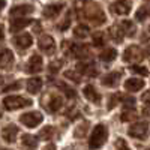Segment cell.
Returning <instances> with one entry per match:
<instances>
[{"label":"cell","mask_w":150,"mask_h":150,"mask_svg":"<svg viewBox=\"0 0 150 150\" xmlns=\"http://www.w3.org/2000/svg\"><path fill=\"white\" fill-rule=\"evenodd\" d=\"M120 77H122L120 72H110L102 78V84L107 87H116L120 81Z\"/></svg>","instance_id":"obj_16"},{"label":"cell","mask_w":150,"mask_h":150,"mask_svg":"<svg viewBox=\"0 0 150 150\" xmlns=\"http://www.w3.org/2000/svg\"><path fill=\"white\" fill-rule=\"evenodd\" d=\"M23 144L26 147H30V149H35L38 146V138L33 135H23Z\"/></svg>","instance_id":"obj_27"},{"label":"cell","mask_w":150,"mask_h":150,"mask_svg":"<svg viewBox=\"0 0 150 150\" xmlns=\"http://www.w3.org/2000/svg\"><path fill=\"white\" fill-rule=\"evenodd\" d=\"M84 128H87V123H83L81 126H78L77 128V131H75V137H83L84 135V132H86V129Z\"/></svg>","instance_id":"obj_38"},{"label":"cell","mask_w":150,"mask_h":150,"mask_svg":"<svg viewBox=\"0 0 150 150\" xmlns=\"http://www.w3.org/2000/svg\"><path fill=\"white\" fill-rule=\"evenodd\" d=\"M77 72L90 75V77H95V75L98 74V71L95 69V65L92 63V62H80V63L77 65Z\"/></svg>","instance_id":"obj_12"},{"label":"cell","mask_w":150,"mask_h":150,"mask_svg":"<svg viewBox=\"0 0 150 150\" xmlns=\"http://www.w3.org/2000/svg\"><path fill=\"white\" fill-rule=\"evenodd\" d=\"M41 87H42V80L41 78H30L26 84V89L29 93H38L41 90Z\"/></svg>","instance_id":"obj_21"},{"label":"cell","mask_w":150,"mask_h":150,"mask_svg":"<svg viewBox=\"0 0 150 150\" xmlns=\"http://www.w3.org/2000/svg\"><path fill=\"white\" fill-rule=\"evenodd\" d=\"M17 135H18V128L15 125H8V126L2 131V137L6 143H14L17 140Z\"/></svg>","instance_id":"obj_10"},{"label":"cell","mask_w":150,"mask_h":150,"mask_svg":"<svg viewBox=\"0 0 150 150\" xmlns=\"http://www.w3.org/2000/svg\"><path fill=\"white\" fill-rule=\"evenodd\" d=\"M144 87V81L140 78H128L125 81V89L128 92H138Z\"/></svg>","instance_id":"obj_15"},{"label":"cell","mask_w":150,"mask_h":150,"mask_svg":"<svg viewBox=\"0 0 150 150\" xmlns=\"http://www.w3.org/2000/svg\"><path fill=\"white\" fill-rule=\"evenodd\" d=\"M111 8L114 11V14L117 15H128L131 12V2L129 0H117Z\"/></svg>","instance_id":"obj_9"},{"label":"cell","mask_w":150,"mask_h":150,"mask_svg":"<svg viewBox=\"0 0 150 150\" xmlns=\"http://www.w3.org/2000/svg\"><path fill=\"white\" fill-rule=\"evenodd\" d=\"M62 68V60H57V62H53V63H50V71L51 72H57L59 69Z\"/></svg>","instance_id":"obj_37"},{"label":"cell","mask_w":150,"mask_h":150,"mask_svg":"<svg viewBox=\"0 0 150 150\" xmlns=\"http://www.w3.org/2000/svg\"><path fill=\"white\" fill-rule=\"evenodd\" d=\"M119 101H120V96H117V95H111V98L108 99V110L114 108V107L117 105Z\"/></svg>","instance_id":"obj_35"},{"label":"cell","mask_w":150,"mask_h":150,"mask_svg":"<svg viewBox=\"0 0 150 150\" xmlns=\"http://www.w3.org/2000/svg\"><path fill=\"white\" fill-rule=\"evenodd\" d=\"M65 77H66V78H71L74 83H80V81H81V75H80V72H77V71H66V72H65Z\"/></svg>","instance_id":"obj_33"},{"label":"cell","mask_w":150,"mask_h":150,"mask_svg":"<svg viewBox=\"0 0 150 150\" xmlns=\"http://www.w3.org/2000/svg\"><path fill=\"white\" fill-rule=\"evenodd\" d=\"M0 39H3V29L0 27Z\"/></svg>","instance_id":"obj_44"},{"label":"cell","mask_w":150,"mask_h":150,"mask_svg":"<svg viewBox=\"0 0 150 150\" xmlns=\"http://www.w3.org/2000/svg\"><path fill=\"white\" fill-rule=\"evenodd\" d=\"M93 44H95L96 47H102V45L105 44V35H104L102 32H96V33L93 35Z\"/></svg>","instance_id":"obj_31"},{"label":"cell","mask_w":150,"mask_h":150,"mask_svg":"<svg viewBox=\"0 0 150 150\" xmlns=\"http://www.w3.org/2000/svg\"><path fill=\"white\" fill-rule=\"evenodd\" d=\"M33 20H29V18H15V20H12L11 23V32L12 33H18L20 30H23L24 27H27L30 26Z\"/></svg>","instance_id":"obj_11"},{"label":"cell","mask_w":150,"mask_h":150,"mask_svg":"<svg viewBox=\"0 0 150 150\" xmlns=\"http://www.w3.org/2000/svg\"><path fill=\"white\" fill-rule=\"evenodd\" d=\"M119 26H120V29H122V32H123L125 36H129V38H131V36H134L135 32H137V29H135V26H134V23L129 21V20L122 21Z\"/></svg>","instance_id":"obj_20"},{"label":"cell","mask_w":150,"mask_h":150,"mask_svg":"<svg viewBox=\"0 0 150 150\" xmlns=\"http://www.w3.org/2000/svg\"><path fill=\"white\" fill-rule=\"evenodd\" d=\"M144 54L143 51L140 50V47H137V45H131L126 48V51L123 53V59L125 62H129V63H140V62L143 60Z\"/></svg>","instance_id":"obj_5"},{"label":"cell","mask_w":150,"mask_h":150,"mask_svg":"<svg viewBox=\"0 0 150 150\" xmlns=\"http://www.w3.org/2000/svg\"><path fill=\"white\" fill-rule=\"evenodd\" d=\"M135 117H137V112H135L134 107H125V110L122 111V114H120V120L122 122H131Z\"/></svg>","instance_id":"obj_22"},{"label":"cell","mask_w":150,"mask_h":150,"mask_svg":"<svg viewBox=\"0 0 150 150\" xmlns=\"http://www.w3.org/2000/svg\"><path fill=\"white\" fill-rule=\"evenodd\" d=\"M74 35L80 38V39H83V38H86L87 35H89V27L84 26V24H81V26H77L74 29Z\"/></svg>","instance_id":"obj_28"},{"label":"cell","mask_w":150,"mask_h":150,"mask_svg":"<svg viewBox=\"0 0 150 150\" xmlns=\"http://www.w3.org/2000/svg\"><path fill=\"white\" fill-rule=\"evenodd\" d=\"M17 89H20V83H15V84H12V86H9V87H6V92H9V90H17Z\"/></svg>","instance_id":"obj_41"},{"label":"cell","mask_w":150,"mask_h":150,"mask_svg":"<svg viewBox=\"0 0 150 150\" xmlns=\"http://www.w3.org/2000/svg\"><path fill=\"white\" fill-rule=\"evenodd\" d=\"M0 150H9V149H0Z\"/></svg>","instance_id":"obj_47"},{"label":"cell","mask_w":150,"mask_h":150,"mask_svg":"<svg viewBox=\"0 0 150 150\" xmlns=\"http://www.w3.org/2000/svg\"><path fill=\"white\" fill-rule=\"evenodd\" d=\"M149 150H150V149H149Z\"/></svg>","instance_id":"obj_51"},{"label":"cell","mask_w":150,"mask_h":150,"mask_svg":"<svg viewBox=\"0 0 150 150\" xmlns=\"http://www.w3.org/2000/svg\"><path fill=\"white\" fill-rule=\"evenodd\" d=\"M2 81H3V80H2V77H0V84H2Z\"/></svg>","instance_id":"obj_46"},{"label":"cell","mask_w":150,"mask_h":150,"mask_svg":"<svg viewBox=\"0 0 150 150\" xmlns=\"http://www.w3.org/2000/svg\"><path fill=\"white\" fill-rule=\"evenodd\" d=\"M149 3H150V0H149Z\"/></svg>","instance_id":"obj_50"},{"label":"cell","mask_w":150,"mask_h":150,"mask_svg":"<svg viewBox=\"0 0 150 150\" xmlns=\"http://www.w3.org/2000/svg\"><path fill=\"white\" fill-rule=\"evenodd\" d=\"M0 114H2V111H0Z\"/></svg>","instance_id":"obj_49"},{"label":"cell","mask_w":150,"mask_h":150,"mask_svg":"<svg viewBox=\"0 0 150 150\" xmlns=\"http://www.w3.org/2000/svg\"><path fill=\"white\" fill-rule=\"evenodd\" d=\"M110 35H111V38H112L116 42H122L123 38H125V35H123L120 26H112V27L110 29Z\"/></svg>","instance_id":"obj_25"},{"label":"cell","mask_w":150,"mask_h":150,"mask_svg":"<svg viewBox=\"0 0 150 150\" xmlns=\"http://www.w3.org/2000/svg\"><path fill=\"white\" fill-rule=\"evenodd\" d=\"M38 44H39V48L45 54H54L56 53V42L50 35H44Z\"/></svg>","instance_id":"obj_6"},{"label":"cell","mask_w":150,"mask_h":150,"mask_svg":"<svg viewBox=\"0 0 150 150\" xmlns=\"http://www.w3.org/2000/svg\"><path fill=\"white\" fill-rule=\"evenodd\" d=\"M90 20H92L95 24H104V23H105V15H104L102 9L95 8V9H93V14L90 15Z\"/></svg>","instance_id":"obj_23"},{"label":"cell","mask_w":150,"mask_h":150,"mask_svg":"<svg viewBox=\"0 0 150 150\" xmlns=\"http://www.w3.org/2000/svg\"><path fill=\"white\" fill-rule=\"evenodd\" d=\"M108 138V129L104 126V125H98L95 126L92 135H90V140H89V146L90 149H99L105 144Z\"/></svg>","instance_id":"obj_1"},{"label":"cell","mask_w":150,"mask_h":150,"mask_svg":"<svg viewBox=\"0 0 150 150\" xmlns=\"http://www.w3.org/2000/svg\"><path fill=\"white\" fill-rule=\"evenodd\" d=\"M59 87H60V89L65 92V95H66L68 98H71V99L75 98V95H77V93H75V90L71 89V87H69L68 84H65V83H59Z\"/></svg>","instance_id":"obj_32"},{"label":"cell","mask_w":150,"mask_h":150,"mask_svg":"<svg viewBox=\"0 0 150 150\" xmlns=\"http://www.w3.org/2000/svg\"><path fill=\"white\" fill-rule=\"evenodd\" d=\"M69 26H71V20H69V18H66V20H65L63 23H60L57 27H59L60 30H66V29H68Z\"/></svg>","instance_id":"obj_39"},{"label":"cell","mask_w":150,"mask_h":150,"mask_svg":"<svg viewBox=\"0 0 150 150\" xmlns=\"http://www.w3.org/2000/svg\"><path fill=\"white\" fill-rule=\"evenodd\" d=\"M15 44L18 45V48L26 50V48H29V47L33 44V38H32V35H29V33H23V35L17 36Z\"/></svg>","instance_id":"obj_19"},{"label":"cell","mask_w":150,"mask_h":150,"mask_svg":"<svg viewBox=\"0 0 150 150\" xmlns=\"http://www.w3.org/2000/svg\"><path fill=\"white\" fill-rule=\"evenodd\" d=\"M99 57H101L102 62H112V60L117 57V51H116L114 48H107L105 51L101 53V56H99Z\"/></svg>","instance_id":"obj_24"},{"label":"cell","mask_w":150,"mask_h":150,"mask_svg":"<svg viewBox=\"0 0 150 150\" xmlns=\"http://www.w3.org/2000/svg\"><path fill=\"white\" fill-rule=\"evenodd\" d=\"M32 12H33L32 5H18L11 9V15L12 17H26V15H30Z\"/></svg>","instance_id":"obj_13"},{"label":"cell","mask_w":150,"mask_h":150,"mask_svg":"<svg viewBox=\"0 0 150 150\" xmlns=\"http://www.w3.org/2000/svg\"><path fill=\"white\" fill-rule=\"evenodd\" d=\"M32 104L30 99H26L23 96H8L3 99V105L6 110H18V108H23V107H29Z\"/></svg>","instance_id":"obj_2"},{"label":"cell","mask_w":150,"mask_h":150,"mask_svg":"<svg viewBox=\"0 0 150 150\" xmlns=\"http://www.w3.org/2000/svg\"><path fill=\"white\" fill-rule=\"evenodd\" d=\"M42 68H44L42 57L38 56V54H33V56L30 57V60L27 62V65H26V71L30 72V74H38V72H41Z\"/></svg>","instance_id":"obj_8"},{"label":"cell","mask_w":150,"mask_h":150,"mask_svg":"<svg viewBox=\"0 0 150 150\" xmlns=\"http://www.w3.org/2000/svg\"><path fill=\"white\" fill-rule=\"evenodd\" d=\"M116 147H117V150H131V149L128 147L126 141H125V140H122V138H119V140H117V143H116Z\"/></svg>","instance_id":"obj_36"},{"label":"cell","mask_w":150,"mask_h":150,"mask_svg":"<svg viewBox=\"0 0 150 150\" xmlns=\"http://www.w3.org/2000/svg\"><path fill=\"white\" fill-rule=\"evenodd\" d=\"M53 134H54V128L47 126V128L41 129V132H39V138H41V140H50V138L53 137Z\"/></svg>","instance_id":"obj_30"},{"label":"cell","mask_w":150,"mask_h":150,"mask_svg":"<svg viewBox=\"0 0 150 150\" xmlns=\"http://www.w3.org/2000/svg\"><path fill=\"white\" fill-rule=\"evenodd\" d=\"M62 9H63V5H62V3L50 5V6H47V8L44 9V17H45V18H56L60 12H62Z\"/></svg>","instance_id":"obj_17"},{"label":"cell","mask_w":150,"mask_h":150,"mask_svg":"<svg viewBox=\"0 0 150 150\" xmlns=\"http://www.w3.org/2000/svg\"><path fill=\"white\" fill-rule=\"evenodd\" d=\"M128 134L132 137V138H137V140H144L146 137L149 135V125L144 123V122H137L134 123L132 126L129 128Z\"/></svg>","instance_id":"obj_4"},{"label":"cell","mask_w":150,"mask_h":150,"mask_svg":"<svg viewBox=\"0 0 150 150\" xmlns=\"http://www.w3.org/2000/svg\"><path fill=\"white\" fill-rule=\"evenodd\" d=\"M131 71H132L134 74L141 75V77H147V75H149V71H147L144 66H138V65H134V66L131 68Z\"/></svg>","instance_id":"obj_34"},{"label":"cell","mask_w":150,"mask_h":150,"mask_svg":"<svg viewBox=\"0 0 150 150\" xmlns=\"http://www.w3.org/2000/svg\"><path fill=\"white\" fill-rule=\"evenodd\" d=\"M147 53H149V54H150V48H149V51H147Z\"/></svg>","instance_id":"obj_48"},{"label":"cell","mask_w":150,"mask_h":150,"mask_svg":"<svg viewBox=\"0 0 150 150\" xmlns=\"http://www.w3.org/2000/svg\"><path fill=\"white\" fill-rule=\"evenodd\" d=\"M72 54L75 57L81 59V57H86L87 54H89V50L86 48V45H74L72 47Z\"/></svg>","instance_id":"obj_26"},{"label":"cell","mask_w":150,"mask_h":150,"mask_svg":"<svg viewBox=\"0 0 150 150\" xmlns=\"http://www.w3.org/2000/svg\"><path fill=\"white\" fill-rule=\"evenodd\" d=\"M5 6V2H3V0H0V9H2Z\"/></svg>","instance_id":"obj_45"},{"label":"cell","mask_w":150,"mask_h":150,"mask_svg":"<svg viewBox=\"0 0 150 150\" xmlns=\"http://www.w3.org/2000/svg\"><path fill=\"white\" fill-rule=\"evenodd\" d=\"M143 114H144L146 117H150V102L144 105V108H143Z\"/></svg>","instance_id":"obj_40"},{"label":"cell","mask_w":150,"mask_h":150,"mask_svg":"<svg viewBox=\"0 0 150 150\" xmlns=\"http://www.w3.org/2000/svg\"><path fill=\"white\" fill-rule=\"evenodd\" d=\"M141 99H143V101H144L146 104H149V102H150V90H149V92H146V93L143 95V98H141Z\"/></svg>","instance_id":"obj_43"},{"label":"cell","mask_w":150,"mask_h":150,"mask_svg":"<svg viewBox=\"0 0 150 150\" xmlns=\"http://www.w3.org/2000/svg\"><path fill=\"white\" fill-rule=\"evenodd\" d=\"M14 63V54L11 50H2L0 51V68H11Z\"/></svg>","instance_id":"obj_14"},{"label":"cell","mask_w":150,"mask_h":150,"mask_svg":"<svg viewBox=\"0 0 150 150\" xmlns=\"http://www.w3.org/2000/svg\"><path fill=\"white\" fill-rule=\"evenodd\" d=\"M45 99H48V101L45 102V108L50 111V112H56L62 108V105H63V101H62V96H59L57 93H53V95H48Z\"/></svg>","instance_id":"obj_7"},{"label":"cell","mask_w":150,"mask_h":150,"mask_svg":"<svg viewBox=\"0 0 150 150\" xmlns=\"http://www.w3.org/2000/svg\"><path fill=\"white\" fill-rule=\"evenodd\" d=\"M149 17H150V9H147L144 6H141L135 14V18L138 21H146V18H149Z\"/></svg>","instance_id":"obj_29"},{"label":"cell","mask_w":150,"mask_h":150,"mask_svg":"<svg viewBox=\"0 0 150 150\" xmlns=\"http://www.w3.org/2000/svg\"><path fill=\"white\" fill-rule=\"evenodd\" d=\"M83 95H84L86 99H89V101H92V102H99V101H101L99 93L95 90V87L90 86V84H87L84 89H83Z\"/></svg>","instance_id":"obj_18"},{"label":"cell","mask_w":150,"mask_h":150,"mask_svg":"<svg viewBox=\"0 0 150 150\" xmlns=\"http://www.w3.org/2000/svg\"><path fill=\"white\" fill-rule=\"evenodd\" d=\"M66 114H68V117H71V119H74V116H78V111L77 110H75L74 111V108H71L68 112H66Z\"/></svg>","instance_id":"obj_42"},{"label":"cell","mask_w":150,"mask_h":150,"mask_svg":"<svg viewBox=\"0 0 150 150\" xmlns=\"http://www.w3.org/2000/svg\"><path fill=\"white\" fill-rule=\"evenodd\" d=\"M42 120H44V117L39 111H30L20 117V122L27 128H36L39 123H42Z\"/></svg>","instance_id":"obj_3"}]
</instances>
